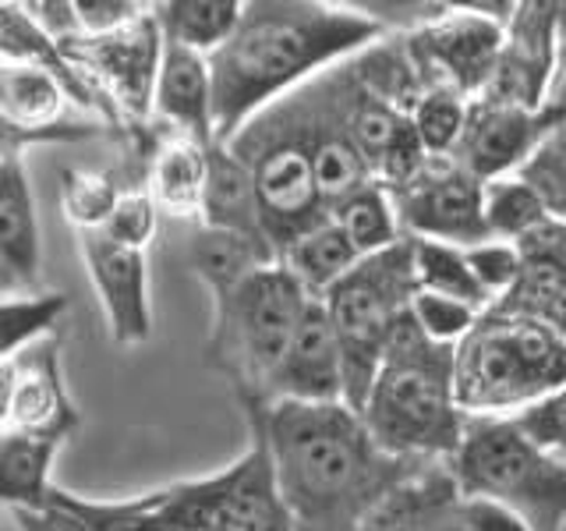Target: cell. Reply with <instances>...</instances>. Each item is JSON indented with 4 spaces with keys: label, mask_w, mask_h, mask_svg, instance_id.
Wrapping results in <instances>:
<instances>
[{
    "label": "cell",
    "mask_w": 566,
    "mask_h": 531,
    "mask_svg": "<svg viewBox=\"0 0 566 531\" xmlns=\"http://www.w3.org/2000/svg\"><path fill=\"white\" fill-rule=\"evenodd\" d=\"M259 407L294 531H361L424 465L386 454L350 404L280 400Z\"/></svg>",
    "instance_id": "1"
},
{
    "label": "cell",
    "mask_w": 566,
    "mask_h": 531,
    "mask_svg": "<svg viewBox=\"0 0 566 531\" xmlns=\"http://www.w3.org/2000/svg\"><path fill=\"white\" fill-rule=\"evenodd\" d=\"M389 35L354 4L255 0L241 25L209 58L217 93V142H230L273 103L323 79Z\"/></svg>",
    "instance_id": "2"
},
{
    "label": "cell",
    "mask_w": 566,
    "mask_h": 531,
    "mask_svg": "<svg viewBox=\"0 0 566 531\" xmlns=\"http://www.w3.org/2000/svg\"><path fill=\"white\" fill-rule=\"evenodd\" d=\"M371 439L411 465H450L471 418L457 404L453 347L421 333L407 315L361 404Z\"/></svg>",
    "instance_id": "3"
},
{
    "label": "cell",
    "mask_w": 566,
    "mask_h": 531,
    "mask_svg": "<svg viewBox=\"0 0 566 531\" xmlns=\"http://www.w3.org/2000/svg\"><path fill=\"white\" fill-rule=\"evenodd\" d=\"M453 383L468 418H517L566 386V341L535 315L492 305L453 347Z\"/></svg>",
    "instance_id": "4"
},
{
    "label": "cell",
    "mask_w": 566,
    "mask_h": 531,
    "mask_svg": "<svg viewBox=\"0 0 566 531\" xmlns=\"http://www.w3.org/2000/svg\"><path fill=\"white\" fill-rule=\"evenodd\" d=\"M312 294L283 262L248 273L238 288L212 298V326L206 362L234 386L238 404H262L294 333L305 319Z\"/></svg>",
    "instance_id": "5"
},
{
    "label": "cell",
    "mask_w": 566,
    "mask_h": 531,
    "mask_svg": "<svg viewBox=\"0 0 566 531\" xmlns=\"http://www.w3.org/2000/svg\"><path fill=\"white\" fill-rule=\"evenodd\" d=\"M450 468L471 503L500 507L527 531H566V460L513 418H471Z\"/></svg>",
    "instance_id": "6"
},
{
    "label": "cell",
    "mask_w": 566,
    "mask_h": 531,
    "mask_svg": "<svg viewBox=\"0 0 566 531\" xmlns=\"http://www.w3.org/2000/svg\"><path fill=\"white\" fill-rule=\"evenodd\" d=\"M227 146L244 159L255 177L262 223L276 248V259L305 230L329 220L312 156V114L305 88L262 111Z\"/></svg>",
    "instance_id": "7"
},
{
    "label": "cell",
    "mask_w": 566,
    "mask_h": 531,
    "mask_svg": "<svg viewBox=\"0 0 566 531\" xmlns=\"http://www.w3.org/2000/svg\"><path fill=\"white\" fill-rule=\"evenodd\" d=\"M415 294V241L403 238L386 252L361 259L326 298H318L329 312L336 341H340L347 404L354 412H361L389 344H394L403 319L411 315Z\"/></svg>",
    "instance_id": "8"
},
{
    "label": "cell",
    "mask_w": 566,
    "mask_h": 531,
    "mask_svg": "<svg viewBox=\"0 0 566 531\" xmlns=\"http://www.w3.org/2000/svg\"><path fill=\"white\" fill-rule=\"evenodd\" d=\"M248 442L234 465L153 489L167 531H294L283 503L270 439L255 404H241Z\"/></svg>",
    "instance_id": "9"
},
{
    "label": "cell",
    "mask_w": 566,
    "mask_h": 531,
    "mask_svg": "<svg viewBox=\"0 0 566 531\" xmlns=\"http://www.w3.org/2000/svg\"><path fill=\"white\" fill-rule=\"evenodd\" d=\"M517 4H447L432 22L400 32L429 88H453L464 100H478L489 88L500 64L506 22Z\"/></svg>",
    "instance_id": "10"
},
{
    "label": "cell",
    "mask_w": 566,
    "mask_h": 531,
    "mask_svg": "<svg viewBox=\"0 0 566 531\" xmlns=\"http://www.w3.org/2000/svg\"><path fill=\"white\" fill-rule=\"evenodd\" d=\"M75 61L99 93L111 100L114 114L128 121V128L146 124L156 100V79L164 64V29L149 11L132 29L114 35H71L57 43Z\"/></svg>",
    "instance_id": "11"
},
{
    "label": "cell",
    "mask_w": 566,
    "mask_h": 531,
    "mask_svg": "<svg viewBox=\"0 0 566 531\" xmlns=\"http://www.w3.org/2000/svg\"><path fill=\"white\" fill-rule=\"evenodd\" d=\"M389 195H394L407 238L442 241L457 248L492 241L482 212L485 181H478L453 156H429L411 181Z\"/></svg>",
    "instance_id": "12"
},
{
    "label": "cell",
    "mask_w": 566,
    "mask_h": 531,
    "mask_svg": "<svg viewBox=\"0 0 566 531\" xmlns=\"http://www.w3.org/2000/svg\"><path fill=\"white\" fill-rule=\"evenodd\" d=\"M559 64V0H524L510 14L500 64L478 100L517 106V111H545L556 96Z\"/></svg>",
    "instance_id": "13"
},
{
    "label": "cell",
    "mask_w": 566,
    "mask_h": 531,
    "mask_svg": "<svg viewBox=\"0 0 566 531\" xmlns=\"http://www.w3.org/2000/svg\"><path fill=\"white\" fill-rule=\"evenodd\" d=\"M82 425L61 368V341L0 358V436H35L64 442Z\"/></svg>",
    "instance_id": "14"
},
{
    "label": "cell",
    "mask_w": 566,
    "mask_h": 531,
    "mask_svg": "<svg viewBox=\"0 0 566 531\" xmlns=\"http://www.w3.org/2000/svg\"><path fill=\"white\" fill-rule=\"evenodd\" d=\"M559 124H566L563 93H556L545 111H517V106L474 100L453 159L468 167L478 181H495V177L517 174L524 159L538 149V142Z\"/></svg>",
    "instance_id": "15"
},
{
    "label": "cell",
    "mask_w": 566,
    "mask_h": 531,
    "mask_svg": "<svg viewBox=\"0 0 566 531\" xmlns=\"http://www.w3.org/2000/svg\"><path fill=\"white\" fill-rule=\"evenodd\" d=\"M78 256L99 309L111 326V341L120 347H138L153 336V301H149V262L146 252L117 244L103 230L78 235Z\"/></svg>",
    "instance_id": "16"
},
{
    "label": "cell",
    "mask_w": 566,
    "mask_h": 531,
    "mask_svg": "<svg viewBox=\"0 0 566 531\" xmlns=\"http://www.w3.org/2000/svg\"><path fill=\"white\" fill-rule=\"evenodd\" d=\"M280 400L297 404H347V368L340 341L329 323L323 301H312L305 319L294 333V341L283 354L276 376L265 389V407Z\"/></svg>",
    "instance_id": "17"
},
{
    "label": "cell",
    "mask_w": 566,
    "mask_h": 531,
    "mask_svg": "<svg viewBox=\"0 0 566 531\" xmlns=\"http://www.w3.org/2000/svg\"><path fill=\"white\" fill-rule=\"evenodd\" d=\"M71 96L50 71L35 64H4L0 67V117H4V146L29 149L32 142L46 138H88L99 124H78L67 117Z\"/></svg>",
    "instance_id": "18"
},
{
    "label": "cell",
    "mask_w": 566,
    "mask_h": 531,
    "mask_svg": "<svg viewBox=\"0 0 566 531\" xmlns=\"http://www.w3.org/2000/svg\"><path fill=\"white\" fill-rule=\"evenodd\" d=\"M40 266L43 238L29 170L22 149L4 146V156H0V288H4V298L32 294L40 283Z\"/></svg>",
    "instance_id": "19"
},
{
    "label": "cell",
    "mask_w": 566,
    "mask_h": 531,
    "mask_svg": "<svg viewBox=\"0 0 566 531\" xmlns=\"http://www.w3.org/2000/svg\"><path fill=\"white\" fill-rule=\"evenodd\" d=\"M361 531H474L450 465H424L371 513Z\"/></svg>",
    "instance_id": "20"
},
{
    "label": "cell",
    "mask_w": 566,
    "mask_h": 531,
    "mask_svg": "<svg viewBox=\"0 0 566 531\" xmlns=\"http://www.w3.org/2000/svg\"><path fill=\"white\" fill-rule=\"evenodd\" d=\"M153 114L159 117V128L212 146L217 142V93H212L209 58L167 43L156 79Z\"/></svg>",
    "instance_id": "21"
},
{
    "label": "cell",
    "mask_w": 566,
    "mask_h": 531,
    "mask_svg": "<svg viewBox=\"0 0 566 531\" xmlns=\"http://www.w3.org/2000/svg\"><path fill=\"white\" fill-rule=\"evenodd\" d=\"M517 248H521V280L495 305L535 315L566 341V223L545 220L538 230L521 238Z\"/></svg>",
    "instance_id": "22"
},
{
    "label": "cell",
    "mask_w": 566,
    "mask_h": 531,
    "mask_svg": "<svg viewBox=\"0 0 566 531\" xmlns=\"http://www.w3.org/2000/svg\"><path fill=\"white\" fill-rule=\"evenodd\" d=\"M202 227L209 230H227V235H241L262 248H276L265 235L262 223V206H259V188L255 177L248 170L244 159L227 146V142H212L209 146V170H206V195H202Z\"/></svg>",
    "instance_id": "23"
},
{
    "label": "cell",
    "mask_w": 566,
    "mask_h": 531,
    "mask_svg": "<svg viewBox=\"0 0 566 531\" xmlns=\"http://www.w3.org/2000/svg\"><path fill=\"white\" fill-rule=\"evenodd\" d=\"M206 170H209V146L188 135H177L159 128L149 167L146 188L167 217L177 220H199L202 217V195H206Z\"/></svg>",
    "instance_id": "24"
},
{
    "label": "cell",
    "mask_w": 566,
    "mask_h": 531,
    "mask_svg": "<svg viewBox=\"0 0 566 531\" xmlns=\"http://www.w3.org/2000/svg\"><path fill=\"white\" fill-rule=\"evenodd\" d=\"M57 439L0 436V500L8 510H46L53 503V460Z\"/></svg>",
    "instance_id": "25"
},
{
    "label": "cell",
    "mask_w": 566,
    "mask_h": 531,
    "mask_svg": "<svg viewBox=\"0 0 566 531\" xmlns=\"http://www.w3.org/2000/svg\"><path fill=\"white\" fill-rule=\"evenodd\" d=\"M280 262L287 266L294 280L312 298H326L336 283L361 262V256H358V248L350 244V238L344 235V227L329 217L283 248Z\"/></svg>",
    "instance_id": "26"
},
{
    "label": "cell",
    "mask_w": 566,
    "mask_h": 531,
    "mask_svg": "<svg viewBox=\"0 0 566 531\" xmlns=\"http://www.w3.org/2000/svg\"><path fill=\"white\" fill-rule=\"evenodd\" d=\"M153 14L170 46L212 58L238 32L244 4L241 0H170V4H153Z\"/></svg>",
    "instance_id": "27"
},
{
    "label": "cell",
    "mask_w": 566,
    "mask_h": 531,
    "mask_svg": "<svg viewBox=\"0 0 566 531\" xmlns=\"http://www.w3.org/2000/svg\"><path fill=\"white\" fill-rule=\"evenodd\" d=\"M270 262H280L270 248H262V244L248 241L241 235H227V230L199 227V235L188 241L191 273L206 283V291L212 298H220L230 288H238L248 273H255Z\"/></svg>",
    "instance_id": "28"
},
{
    "label": "cell",
    "mask_w": 566,
    "mask_h": 531,
    "mask_svg": "<svg viewBox=\"0 0 566 531\" xmlns=\"http://www.w3.org/2000/svg\"><path fill=\"white\" fill-rule=\"evenodd\" d=\"M329 217L344 227V235L350 238V244L358 248V256H379L386 248L400 244L407 235L400 227L397 206L389 188H382L379 181H368L358 191H350L344 202H336Z\"/></svg>",
    "instance_id": "29"
},
{
    "label": "cell",
    "mask_w": 566,
    "mask_h": 531,
    "mask_svg": "<svg viewBox=\"0 0 566 531\" xmlns=\"http://www.w3.org/2000/svg\"><path fill=\"white\" fill-rule=\"evenodd\" d=\"M415 273H418V291L468 301V305L482 312L492 309L468 262V248L442 244V241H415Z\"/></svg>",
    "instance_id": "30"
},
{
    "label": "cell",
    "mask_w": 566,
    "mask_h": 531,
    "mask_svg": "<svg viewBox=\"0 0 566 531\" xmlns=\"http://www.w3.org/2000/svg\"><path fill=\"white\" fill-rule=\"evenodd\" d=\"M132 185L120 181V170H61V209L67 223L85 235V230H103L114 217L120 195Z\"/></svg>",
    "instance_id": "31"
},
{
    "label": "cell",
    "mask_w": 566,
    "mask_h": 531,
    "mask_svg": "<svg viewBox=\"0 0 566 531\" xmlns=\"http://www.w3.org/2000/svg\"><path fill=\"white\" fill-rule=\"evenodd\" d=\"M482 212H485L489 238L492 241H513V244H517L521 238H527L531 230H538L545 220H553L545 212L538 195L531 191L517 174L485 181Z\"/></svg>",
    "instance_id": "32"
},
{
    "label": "cell",
    "mask_w": 566,
    "mask_h": 531,
    "mask_svg": "<svg viewBox=\"0 0 566 531\" xmlns=\"http://www.w3.org/2000/svg\"><path fill=\"white\" fill-rule=\"evenodd\" d=\"M67 312V294L40 291V294H11L0 309V358L43 344L53 336V326Z\"/></svg>",
    "instance_id": "33"
},
{
    "label": "cell",
    "mask_w": 566,
    "mask_h": 531,
    "mask_svg": "<svg viewBox=\"0 0 566 531\" xmlns=\"http://www.w3.org/2000/svg\"><path fill=\"white\" fill-rule=\"evenodd\" d=\"M53 500L82 518L93 531H167L153 492L128 496V500H96V496H78L57 489Z\"/></svg>",
    "instance_id": "34"
},
{
    "label": "cell",
    "mask_w": 566,
    "mask_h": 531,
    "mask_svg": "<svg viewBox=\"0 0 566 531\" xmlns=\"http://www.w3.org/2000/svg\"><path fill=\"white\" fill-rule=\"evenodd\" d=\"M471 117V100L453 88H429L411 111L415 132L429 156H453Z\"/></svg>",
    "instance_id": "35"
},
{
    "label": "cell",
    "mask_w": 566,
    "mask_h": 531,
    "mask_svg": "<svg viewBox=\"0 0 566 531\" xmlns=\"http://www.w3.org/2000/svg\"><path fill=\"white\" fill-rule=\"evenodd\" d=\"M517 177L538 195L548 217L566 223V124L538 142V149L524 159Z\"/></svg>",
    "instance_id": "36"
},
{
    "label": "cell",
    "mask_w": 566,
    "mask_h": 531,
    "mask_svg": "<svg viewBox=\"0 0 566 531\" xmlns=\"http://www.w3.org/2000/svg\"><path fill=\"white\" fill-rule=\"evenodd\" d=\"M411 315H415V323L421 326V333L429 336V341H436L442 347H457L478 326V319H482L485 312L468 305V301L447 298V294L418 291Z\"/></svg>",
    "instance_id": "37"
},
{
    "label": "cell",
    "mask_w": 566,
    "mask_h": 531,
    "mask_svg": "<svg viewBox=\"0 0 566 531\" xmlns=\"http://www.w3.org/2000/svg\"><path fill=\"white\" fill-rule=\"evenodd\" d=\"M159 212L164 209H159V202L153 199V191L146 185L128 188L120 195L114 217L106 220L103 235L114 238L117 244H128V248H138V252H146L149 241L159 230Z\"/></svg>",
    "instance_id": "38"
},
{
    "label": "cell",
    "mask_w": 566,
    "mask_h": 531,
    "mask_svg": "<svg viewBox=\"0 0 566 531\" xmlns=\"http://www.w3.org/2000/svg\"><path fill=\"white\" fill-rule=\"evenodd\" d=\"M468 262L482 283V291L489 298V305L503 301L521 280V248L513 241H482L468 248Z\"/></svg>",
    "instance_id": "39"
},
{
    "label": "cell",
    "mask_w": 566,
    "mask_h": 531,
    "mask_svg": "<svg viewBox=\"0 0 566 531\" xmlns=\"http://www.w3.org/2000/svg\"><path fill=\"white\" fill-rule=\"evenodd\" d=\"M153 11V4L138 0H75V25L78 35H114L132 29Z\"/></svg>",
    "instance_id": "40"
},
{
    "label": "cell",
    "mask_w": 566,
    "mask_h": 531,
    "mask_svg": "<svg viewBox=\"0 0 566 531\" xmlns=\"http://www.w3.org/2000/svg\"><path fill=\"white\" fill-rule=\"evenodd\" d=\"M513 421H517L542 450L566 460V386L556 389V394H548L545 400H538L531 412L517 415Z\"/></svg>",
    "instance_id": "41"
},
{
    "label": "cell",
    "mask_w": 566,
    "mask_h": 531,
    "mask_svg": "<svg viewBox=\"0 0 566 531\" xmlns=\"http://www.w3.org/2000/svg\"><path fill=\"white\" fill-rule=\"evenodd\" d=\"M11 521L18 531H93L57 500H53L46 510H11Z\"/></svg>",
    "instance_id": "42"
},
{
    "label": "cell",
    "mask_w": 566,
    "mask_h": 531,
    "mask_svg": "<svg viewBox=\"0 0 566 531\" xmlns=\"http://www.w3.org/2000/svg\"><path fill=\"white\" fill-rule=\"evenodd\" d=\"M471 524H474V531H527L513 513H506L500 507H489V503H471Z\"/></svg>",
    "instance_id": "43"
},
{
    "label": "cell",
    "mask_w": 566,
    "mask_h": 531,
    "mask_svg": "<svg viewBox=\"0 0 566 531\" xmlns=\"http://www.w3.org/2000/svg\"><path fill=\"white\" fill-rule=\"evenodd\" d=\"M556 93L566 96V46H563V64H559V85H556Z\"/></svg>",
    "instance_id": "44"
}]
</instances>
